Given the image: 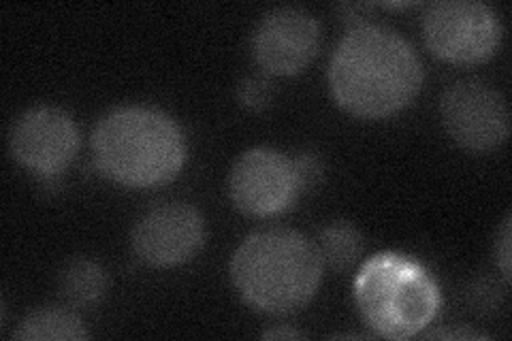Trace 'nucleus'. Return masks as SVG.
Returning a JSON list of instances; mask_svg holds the SVG:
<instances>
[{
    "label": "nucleus",
    "instance_id": "f257e3e1",
    "mask_svg": "<svg viewBox=\"0 0 512 341\" xmlns=\"http://www.w3.org/2000/svg\"><path fill=\"white\" fill-rule=\"evenodd\" d=\"M331 92L357 118H387L408 107L423 84L421 60L395 30L359 24L335 47Z\"/></svg>",
    "mask_w": 512,
    "mask_h": 341
},
{
    "label": "nucleus",
    "instance_id": "f03ea898",
    "mask_svg": "<svg viewBox=\"0 0 512 341\" xmlns=\"http://www.w3.org/2000/svg\"><path fill=\"white\" fill-rule=\"evenodd\" d=\"M94 162L122 186L150 188L171 182L182 171L186 143L167 113L150 107H120L96 124Z\"/></svg>",
    "mask_w": 512,
    "mask_h": 341
},
{
    "label": "nucleus",
    "instance_id": "7ed1b4c3",
    "mask_svg": "<svg viewBox=\"0 0 512 341\" xmlns=\"http://www.w3.org/2000/svg\"><path fill=\"white\" fill-rule=\"evenodd\" d=\"M231 278L239 295L256 310L284 316L312 301L323 278V261L301 233L265 229L237 248Z\"/></svg>",
    "mask_w": 512,
    "mask_h": 341
},
{
    "label": "nucleus",
    "instance_id": "20e7f679",
    "mask_svg": "<svg viewBox=\"0 0 512 341\" xmlns=\"http://www.w3.org/2000/svg\"><path fill=\"white\" fill-rule=\"evenodd\" d=\"M359 312L370 327L389 339L419 335L440 307L438 286L412 258L380 254L367 261L355 280Z\"/></svg>",
    "mask_w": 512,
    "mask_h": 341
},
{
    "label": "nucleus",
    "instance_id": "39448f33",
    "mask_svg": "<svg viewBox=\"0 0 512 341\" xmlns=\"http://www.w3.org/2000/svg\"><path fill=\"white\" fill-rule=\"evenodd\" d=\"M423 35L438 58L476 64L498 50L502 24L498 13L478 0H440L425 13Z\"/></svg>",
    "mask_w": 512,
    "mask_h": 341
},
{
    "label": "nucleus",
    "instance_id": "423d86ee",
    "mask_svg": "<svg viewBox=\"0 0 512 341\" xmlns=\"http://www.w3.org/2000/svg\"><path fill=\"white\" fill-rule=\"evenodd\" d=\"M440 111L448 135L466 150L489 152L508 137V107L502 94L483 81L453 84L442 96Z\"/></svg>",
    "mask_w": 512,
    "mask_h": 341
},
{
    "label": "nucleus",
    "instance_id": "0eeeda50",
    "mask_svg": "<svg viewBox=\"0 0 512 341\" xmlns=\"http://www.w3.org/2000/svg\"><path fill=\"white\" fill-rule=\"evenodd\" d=\"M231 199L248 216H274L299 197V180L293 158L269 148L242 154L229 177Z\"/></svg>",
    "mask_w": 512,
    "mask_h": 341
},
{
    "label": "nucleus",
    "instance_id": "6e6552de",
    "mask_svg": "<svg viewBox=\"0 0 512 341\" xmlns=\"http://www.w3.org/2000/svg\"><path fill=\"white\" fill-rule=\"evenodd\" d=\"M79 133L73 118L58 107H35L13 122L9 150L26 169L56 177L73 160Z\"/></svg>",
    "mask_w": 512,
    "mask_h": 341
},
{
    "label": "nucleus",
    "instance_id": "1a4fd4ad",
    "mask_svg": "<svg viewBox=\"0 0 512 341\" xmlns=\"http://www.w3.org/2000/svg\"><path fill=\"white\" fill-rule=\"evenodd\" d=\"M205 241L199 211L186 203H165L150 209L133 231V250L150 267H175L190 261Z\"/></svg>",
    "mask_w": 512,
    "mask_h": 341
},
{
    "label": "nucleus",
    "instance_id": "9d476101",
    "mask_svg": "<svg viewBox=\"0 0 512 341\" xmlns=\"http://www.w3.org/2000/svg\"><path fill=\"white\" fill-rule=\"evenodd\" d=\"M318 41V22L308 11L282 7L267 13L256 26L252 52L267 73L295 75L312 62Z\"/></svg>",
    "mask_w": 512,
    "mask_h": 341
},
{
    "label": "nucleus",
    "instance_id": "9b49d317",
    "mask_svg": "<svg viewBox=\"0 0 512 341\" xmlns=\"http://www.w3.org/2000/svg\"><path fill=\"white\" fill-rule=\"evenodd\" d=\"M58 292L67 305L86 310V307L96 305L105 297L107 273L90 258H73L60 271Z\"/></svg>",
    "mask_w": 512,
    "mask_h": 341
},
{
    "label": "nucleus",
    "instance_id": "f8f14e48",
    "mask_svg": "<svg viewBox=\"0 0 512 341\" xmlns=\"http://www.w3.org/2000/svg\"><path fill=\"white\" fill-rule=\"evenodd\" d=\"M13 337L22 341H79L88 337V331L73 312L62 307H41L22 320Z\"/></svg>",
    "mask_w": 512,
    "mask_h": 341
},
{
    "label": "nucleus",
    "instance_id": "ddd939ff",
    "mask_svg": "<svg viewBox=\"0 0 512 341\" xmlns=\"http://www.w3.org/2000/svg\"><path fill=\"white\" fill-rule=\"evenodd\" d=\"M316 252L323 261V267L331 271H346L363 254V237L352 224L333 222L320 231Z\"/></svg>",
    "mask_w": 512,
    "mask_h": 341
},
{
    "label": "nucleus",
    "instance_id": "4468645a",
    "mask_svg": "<svg viewBox=\"0 0 512 341\" xmlns=\"http://www.w3.org/2000/svg\"><path fill=\"white\" fill-rule=\"evenodd\" d=\"M274 99V88L265 75H250L237 86V101L250 111H263Z\"/></svg>",
    "mask_w": 512,
    "mask_h": 341
},
{
    "label": "nucleus",
    "instance_id": "2eb2a0df",
    "mask_svg": "<svg viewBox=\"0 0 512 341\" xmlns=\"http://www.w3.org/2000/svg\"><path fill=\"white\" fill-rule=\"evenodd\" d=\"M295 165V173L299 180V188L303 190H312L316 188L320 182H323V162L316 154H301L297 158H293Z\"/></svg>",
    "mask_w": 512,
    "mask_h": 341
},
{
    "label": "nucleus",
    "instance_id": "dca6fc26",
    "mask_svg": "<svg viewBox=\"0 0 512 341\" xmlns=\"http://www.w3.org/2000/svg\"><path fill=\"white\" fill-rule=\"evenodd\" d=\"M495 254H498V263L500 269L504 273V278L510 280V218H506L504 226H502V233H500V243L498 248H495Z\"/></svg>",
    "mask_w": 512,
    "mask_h": 341
},
{
    "label": "nucleus",
    "instance_id": "f3484780",
    "mask_svg": "<svg viewBox=\"0 0 512 341\" xmlns=\"http://www.w3.org/2000/svg\"><path fill=\"white\" fill-rule=\"evenodd\" d=\"M427 337H440V339H474L478 337V333L466 331V329H451V331H434L429 333Z\"/></svg>",
    "mask_w": 512,
    "mask_h": 341
},
{
    "label": "nucleus",
    "instance_id": "a211bd4d",
    "mask_svg": "<svg viewBox=\"0 0 512 341\" xmlns=\"http://www.w3.org/2000/svg\"><path fill=\"white\" fill-rule=\"evenodd\" d=\"M265 339H299L301 333L291 329V327H278V329H271L263 333Z\"/></svg>",
    "mask_w": 512,
    "mask_h": 341
}]
</instances>
